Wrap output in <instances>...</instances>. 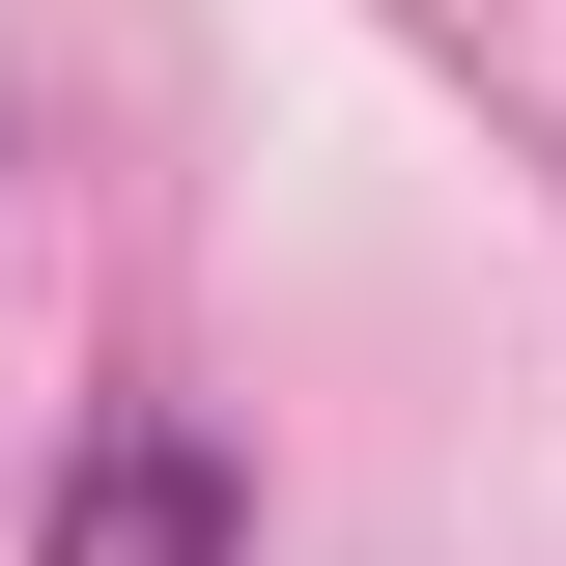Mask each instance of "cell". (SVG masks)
Listing matches in <instances>:
<instances>
[{
  "mask_svg": "<svg viewBox=\"0 0 566 566\" xmlns=\"http://www.w3.org/2000/svg\"><path fill=\"white\" fill-rule=\"evenodd\" d=\"M29 566H255V453L170 424V397H114L57 453V510H29Z\"/></svg>",
  "mask_w": 566,
  "mask_h": 566,
  "instance_id": "cell-1",
  "label": "cell"
}]
</instances>
